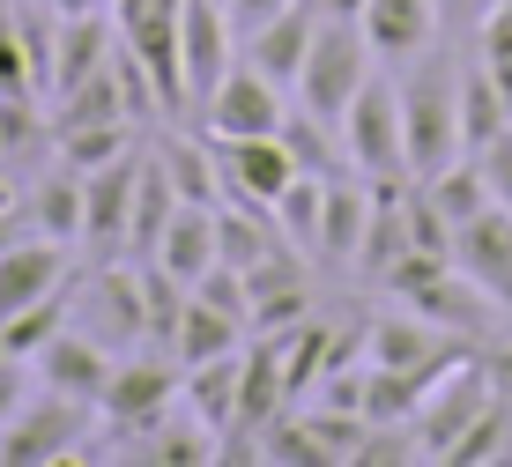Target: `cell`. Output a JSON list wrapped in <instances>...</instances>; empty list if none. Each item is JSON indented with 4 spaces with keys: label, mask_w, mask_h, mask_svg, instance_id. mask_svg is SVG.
Masks as SVG:
<instances>
[{
    "label": "cell",
    "mask_w": 512,
    "mask_h": 467,
    "mask_svg": "<svg viewBox=\"0 0 512 467\" xmlns=\"http://www.w3.org/2000/svg\"><path fill=\"white\" fill-rule=\"evenodd\" d=\"M401 149H409V178H431L461 156V67L431 45L401 75Z\"/></svg>",
    "instance_id": "6da1fadb"
},
{
    "label": "cell",
    "mask_w": 512,
    "mask_h": 467,
    "mask_svg": "<svg viewBox=\"0 0 512 467\" xmlns=\"http://www.w3.org/2000/svg\"><path fill=\"white\" fill-rule=\"evenodd\" d=\"M372 38H364V23H349V15H320V38H312L305 67H297V97H305L312 119H327V127H342L349 97H357L364 82H372Z\"/></svg>",
    "instance_id": "7a4b0ae2"
},
{
    "label": "cell",
    "mask_w": 512,
    "mask_h": 467,
    "mask_svg": "<svg viewBox=\"0 0 512 467\" xmlns=\"http://www.w3.org/2000/svg\"><path fill=\"white\" fill-rule=\"evenodd\" d=\"M342 164L364 171V178H409V149H401V82L372 75L349 97L342 112Z\"/></svg>",
    "instance_id": "3957f363"
},
{
    "label": "cell",
    "mask_w": 512,
    "mask_h": 467,
    "mask_svg": "<svg viewBox=\"0 0 512 467\" xmlns=\"http://www.w3.org/2000/svg\"><path fill=\"white\" fill-rule=\"evenodd\" d=\"M171 401H186V371L171 349L156 356H127V364H112V379L97 393V416L112 430H134V438H149L156 416H171Z\"/></svg>",
    "instance_id": "277c9868"
},
{
    "label": "cell",
    "mask_w": 512,
    "mask_h": 467,
    "mask_svg": "<svg viewBox=\"0 0 512 467\" xmlns=\"http://www.w3.org/2000/svg\"><path fill=\"white\" fill-rule=\"evenodd\" d=\"M90 430V401H67V393H38L23 401L0 430V467H52V460H75V438Z\"/></svg>",
    "instance_id": "5b68a950"
},
{
    "label": "cell",
    "mask_w": 512,
    "mask_h": 467,
    "mask_svg": "<svg viewBox=\"0 0 512 467\" xmlns=\"http://www.w3.org/2000/svg\"><path fill=\"white\" fill-rule=\"evenodd\" d=\"M282 82H268L260 67H231L216 89L201 97V127L208 141H245V134H282Z\"/></svg>",
    "instance_id": "8992f818"
},
{
    "label": "cell",
    "mask_w": 512,
    "mask_h": 467,
    "mask_svg": "<svg viewBox=\"0 0 512 467\" xmlns=\"http://www.w3.org/2000/svg\"><path fill=\"white\" fill-rule=\"evenodd\" d=\"M498 401V386H490V371L475 364V356H461V364L446 371L431 393H423V408H416V438H423V460H438L461 430L483 416V408Z\"/></svg>",
    "instance_id": "52a82bcc"
},
{
    "label": "cell",
    "mask_w": 512,
    "mask_h": 467,
    "mask_svg": "<svg viewBox=\"0 0 512 467\" xmlns=\"http://www.w3.org/2000/svg\"><path fill=\"white\" fill-rule=\"evenodd\" d=\"M141 149H119L112 164L82 171V238L97 253H127V215H134V186H141Z\"/></svg>",
    "instance_id": "ba28073f"
},
{
    "label": "cell",
    "mask_w": 512,
    "mask_h": 467,
    "mask_svg": "<svg viewBox=\"0 0 512 467\" xmlns=\"http://www.w3.org/2000/svg\"><path fill=\"white\" fill-rule=\"evenodd\" d=\"M75 327L104 341V349H134V341H149V312H141V267H112V275H90L82 282V312Z\"/></svg>",
    "instance_id": "9c48e42d"
},
{
    "label": "cell",
    "mask_w": 512,
    "mask_h": 467,
    "mask_svg": "<svg viewBox=\"0 0 512 467\" xmlns=\"http://www.w3.org/2000/svg\"><path fill=\"white\" fill-rule=\"evenodd\" d=\"M453 267H461L498 312H512V208L490 201L483 215H468V223L453 230Z\"/></svg>",
    "instance_id": "30bf717a"
},
{
    "label": "cell",
    "mask_w": 512,
    "mask_h": 467,
    "mask_svg": "<svg viewBox=\"0 0 512 467\" xmlns=\"http://www.w3.org/2000/svg\"><path fill=\"white\" fill-rule=\"evenodd\" d=\"M216 164H223V201H253V208H275V193L290 186L297 156L282 134H245V141H216Z\"/></svg>",
    "instance_id": "8fae6325"
},
{
    "label": "cell",
    "mask_w": 512,
    "mask_h": 467,
    "mask_svg": "<svg viewBox=\"0 0 512 467\" xmlns=\"http://www.w3.org/2000/svg\"><path fill=\"white\" fill-rule=\"evenodd\" d=\"M30 371H38V386H52V393H67V401H90V408H97L104 379H112V349L90 341L82 327H60L38 356H30Z\"/></svg>",
    "instance_id": "7c38bea8"
},
{
    "label": "cell",
    "mask_w": 512,
    "mask_h": 467,
    "mask_svg": "<svg viewBox=\"0 0 512 467\" xmlns=\"http://www.w3.org/2000/svg\"><path fill=\"white\" fill-rule=\"evenodd\" d=\"M312 38H320V0H290V8H275L260 30H245V67H260L268 82H297Z\"/></svg>",
    "instance_id": "4fadbf2b"
},
{
    "label": "cell",
    "mask_w": 512,
    "mask_h": 467,
    "mask_svg": "<svg viewBox=\"0 0 512 467\" xmlns=\"http://www.w3.org/2000/svg\"><path fill=\"white\" fill-rule=\"evenodd\" d=\"M231 8L223 0H186V15H179V52H186V89H193V104L208 97L223 75H231Z\"/></svg>",
    "instance_id": "5bb4252c"
},
{
    "label": "cell",
    "mask_w": 512,
    "mask_h": 467,
    "mask_svg": "<svg viewBox=\"0 0 512 467\" xmlns=\"http://www.w3.org/2000/svg\"><path fill=\"white\" fill-rule=\"evenodd\" d=\"M60 282H67V253H60V238H38V245H0V327H8L15 312H30V304H45V297H60Z\"/></svg>",
    "instance_id": "9a60e30c"
},
{
    "label": "cell",
    "mask_w": 512,
    "mask_h": 467,
    "mask_svg": "<svg viewBox=\"0 0 512 467\" xmlns=\"http://www.w3.org/2000/svg\"><path fill=\"white\" fill-rule=\"evenodd\" d=\"M245 275V297H253V334H282L312 312V290H305V260H290V245L268 253L260 267H238Z\"/></svg>",
    "instance_id": "2e32d148"
},
{
    "label": "cell",
    "mask_w": 512,
    "mask_h": 467,
    "mask_svg": "<svg viewBox=\"0 0 512 467\" xmlns=\"http://www.w3.org/2000/svg\"><path fill=\"white\" fill-rule=\"evenodd\" d=\"M446 356H468V349L446 327H431L423 312H394V319H372V327H364V364L416 371V364H446Z\"/></svg>",
    "instance_id": "e0dca14e"
},
{
    "label": "cell",
    "mask_w": 512,
    "mask_h": 467,
    "mask_svg": "<svg viewBox=\"0 0 512 467\" xmlns=\"http://www.w3.org/2000/svg\"><path fill=\"white\" fill-rule=\"evenodd\" d=\"M282 408H290V386H282V349H275V334H260V341H245V371H238V416L223 438H260Z\"/></svg>",
    "instance_id": "ac0fdd59"
},
{
    "label": "cell",
    "mask_w": 512,
    "mask_h": 467,
    "mask_svg": "<svg viewBox=\"0 0 512 467\" xmlns=\"http://www.w3.org/2000/svg\"><path fill=\"white\" fill-rule=\"evenodd\" d=\"M364 223H372V178H342L334 171L327 178V208H320V267H357L364 253Z\"/></svg>",
    "instance_id": "d6986e66"
},
{
    "label": "cell",
    "mask_w": 512,
    "mask_h": 467,
    "mask_svg": "<svg viewBox=\"0 0 512 467\" xmlns=\"http://www.w3.org/2000/svg\"><path fill=\"white\" fill-rule=\"evenodd\" d=\"M364 38H372V52L379 60H401L409 67L423 45L438 38V23H446V15H438V0H364Z\"/></svg>",
    "instance_id": "ffe728a7"
},
{
    "label": "cell",
    "mask_w": 512,
    "mask_h": 467,
    "mask_svg": "<svg viewBox=\"0 0 512 467\" xmlns=\"http://www.w3.org/2000/svg\"><path fill=\"white\" fill-rule=\"evenodd\" d=\"M156 267H171V275H179L186 282V290H193V282H201L208 275V267H216L223 253H216V208H171V223H164V238H156V253H149Z\"/></svg>",
    "instance_id": "44dd1931"
},
{
    "label": "cell",
    "mask_w": 512,
    "mask_h": 467,
    "mask_svg": "<svg viewBox=\"0 0 512 467\" xmlns=\"http://www.w3.org/2000/svg\"><path fill=\"white\" fill-rule=\"evenodd\" d=\"M238 371H245V341H238V349H223V356H208V364H186V408L216 430V438L238 416Z\"/></svg>",
    "instance_id": "7402d4cb"
},
{
    "label": "cell",
    "mask_w": 512,
    "mask_h": 467,
    "mask_svg": "<svg viewBox=\"0 0 512 467\" xmlns=\"http://www.w3.org/2000/svg\"><path fill=\"white\" fill-rule=\"evenodd\" d=\"M104 119H127V127H134L127 89H119V67H112V60H104L97 75L67 82L60 97H52V127H104Z\"/></svg>",
    "instance_id": "603a6c76"
},
{
    "label": "cell",
    "mask_w": 512,
    "mask_h": 467,
    "mask_svg": "<svg viewBox=\"0 0 512 467\" xmlns=\"http://www.w3.org/2000/svg\"><path fill=\"white\" fill-rule=\"evenodd\" d=\"M104 60H112V23H104V15H60V38H52V97H60L67 82L97 75Z\"/></svg>",
    "instance_id": "cb8c5ba5"
},
{
    "label": "cell",
    "mask_w": 512,
    "mask_h": 467,
    "mask_svg": "<svg viewBox=\"0 0 512 467\" xmlns=\"http://www.w3.org/2000/svg\"><path fill=\"white\" fill-rule=\"evenodd\" d=\"M156 164H164L171 193H179L186 208H223V164L208 156V141L179 134V141H164V149H156Z\"/></svg>",
    "instance_id": "d4e9b609"
},
{
    "label": "cell",
    "mask_w": 512,
    "mask_h": 467,
    "mask_svg": "<svg viewBox=\"0 0 512 467\" xmlns=\"http://www.w3.org/2000/svg\"><path fill=\"white\" fill-rule=\"evenodd\" d=\"M245 334H253V327H245V319L216 312V304H208V297H186V312H179V334H171V356H179V371H186V364H208V356L238 349Z\"/></svg>",
    "instance_id": "484cf974"
},
{
    "label": "cell",
    "mask_w": 512,
    "mask_h": 467,
    "mask_svg": "<svg viewBox=\"0 0 512 467\" xmlns=\"http://www.w3.org/2000/svg\"><path fill=\"white\" fill-rule=\"evenodd\" d=\"M505 127H512V104H505V89L490 82V67L475 60L461 75V156H483Z\"/></svg>",
    "instance_id": "4316f807"
},
{
    "label": "cell",
    "mask_w": 512,
    "mask_h": 467,
    "mask_svg": "<svg viewBox=\"0 0 512 467\" xmlns=\"http://www.w3.org/2000/svg\"><path fill=\"white\" fill-rule=\"evenodd\" d=\"M327 178H334V171H297L290 186L275 193V230H282V238H290L305 260L320 253V208H327Z\"/></svg>",
    "instance_id": "83f0119b"
},
{
    "label": "cell",
    "mask_w": 512,
    "mask_h": 467,
    "mask_svg": "<svg viewBox=\"0 0 512 467\" xmlns=\"http://www.w3.org/2000/svg\"><path fill=\"white\" fill-rule=\"evenodd\" d=\"M171 208H179V193H171L164 164L149 156V164H141V186H134V215H127V253H134V260H149V253H156V238H164Z\"/></svg>",
    "instance_id": "f1b7e54d"
},
{
    "label": "cell",
    "mask_w": 512,
    "mask_h": 467,
    "mask_svg": "<svg viewBox=\"0 0 512 467\" xmlns=\"http://www.w3.org/2000/svg\"><path fill=\"white\" fill-rule=\"evenodd\" d=\"M438 460H446V467H490V460H512V401H505V393H498V401H490L483 416H475Z\"/></svg>",
    "instance_id": "f546056e"
},
{
    "label": "cell",
    "mask_w": 512,
    "mask_h": 467,
    "mask_svg": "<svg viewBox=\"0 0 512 467\" xmlns=\"http://www.w3.org/2000/svg\"><path fill=\"white\" fill-rule=\"evenodd\" d=\"M30 223H38L45 238L75 245V238H82V171H60V178H45V186L30 193Z\"/></svg>",
    "instance_id": "4dcf8cb0"
},
{
    "label": "cell",
    "mask_w": 512,
    "mask_h": 467,
    "mask_svg": "<svg viewBox=\"0 0 512 467\" xmlns=\"http://www.w3.org/2000/svg\"><path fill=\"white\" fill-rule=\"evenodd\" d=\"M253 460H275V467H334V453L305 430V416H275L268 430H260Z\"/></svg>",
    "instance_id": "1f68e13d"
},
{
    "label": "cell",
    "mask_w": 512,
    "mask_h": 467,
    "mask_svg": "<svg viewBox=\"0 0 512 467\" xmlns=\"http://www.w3.org/2000/svg\"><path fill=\"white\" fill-rule=\"evenodd\" d=\"M60 327H67V304H60V297L30 304V312H15L8 327H0V356H23V364H30V356H38Z\"/></svg>",
    "instance_id": "d6a6232c"
},
{
    "label": "cell",
    "mask_w": 512,
    "mask_h": 467,
    "mask_svg": "<svg viewBox=\"0 0 512 467\" xmlns=\"http://www.w3.org/2000/svg\"><path fill=\"white\" fill-rule=\"evenodd\" d=\"M127 149V119H104V127H60V164L67 171H97Z\"/></svg>",
    "instance_id": "836d02e7"
},
{
    "label": "cell",
    "mask_w": 512,
    "mask_h": 467,
    "mask_svg": "<svg viewBox=\"0 0 512 467\" xmlns=\"http://www.w3.org/2000/svg\"><path fill=\"white\" fill-rule=\"evenodd\" d=\"M0 97H45L38 67H30V45H23V23H15L8 0H0Z\"/></svg>",
    "instance_id": "e575fe53"
},
{
    "label": "cell",
    "mask_w": 512,
    "mask_h": 467,
    "mask_svg": "<svg viewBox=\"0 0 512 467\" xmlns=\"http://www.w3.org/2000/svg\"><path fill=\"white\" fill-rule=\"evenodd\" d=\"M475 52H483L490 82H498L505 104H512V0H498V8L483 15V30H475Z\"/></svg>",
    "instance_id": "d590c367"
},
{
    "label": "cell",
    "mask_w": 512,
    "mask_h": 467,
    "mask_svg": "<svg viewBox=\"0 0 512 467\" xmlns=\"http://www.w3.org/2000/svg\"><path fill=\"white\" fill-rule=\"evenodd\" d=\"M475 164H483V178H490V193H498V208H512V127L490 141L483 156H475Z\"/></svg>",
    "instance_id": "8d00e7d4"
},
{
    "label": "cell",
    "mask_w": 512,
    "mask_h": 467,
    "mask_svg": "<svg viewBox=\"0 0 512 467\" xmlns=\"http://www.w3.org/2000/svg\"><path fill=\"white\" fill-rule=\"evenodd\" d=\"M30 401V364L23 356H0V430H8V416Z\"/></svg>",
    "instance_id": "74e56055"
},
{
    "label": "cell",
    "mask_w": 512,
    "mask_h": 467,
    "mask_svg": "<svg viewBox=\"0 0 512 467\" xmlns=\"http://www.w3.org/2000/svg\"><path fill=\"white\" fill-rule=\"evenodd\" d=\"M186 0H112V15H119V30H134V23H156V15H179Z\"/></svg>",
    "instance_id": "f35d334b"
},
{
    "label": "cell",
    "mask_w": 512,
    "mask_h": 467,
    "mask_svg": "<svg viewBox=\"0 0 512 467\" xmlns=\"http://www.w3.org/2000/svg\"><path fill=\"white\" fill-rule=\"evenodd\" d=\"M223 8H231V30L245 38V30H260V23H268L275 8H290V0H223Z\"/></svg>",
    "instance_id": "ab89813d"
},
{
    "label": "cell",
    "mask_w": 512,
    "mask_h": 467,
    "mask_svg": "<svg viewBox=\"0 0 512 467\" xmlns=\"http://www.w3.org/2000/svg\"><path fill=\"white\" fill-rule=\"evenodd\" d=\"M483 371H490V386H498L505 401H512V349H490V356H483Z\"/></svg>",
    "instance_id": "60d3db41"
},
{
    "label": "cell",
    "mask_w": 512,
    "mask_h": 467,
    "mask_svg": "<svg viewBox=\"0 0 512 467\" xmlns=\"http://www.w3.org/2000/svg\"><path fill=\"white\" fill-rule=\"evenodd\" d=\"M45 8H52V15H104L112 0H45Z\"/></svg>",
    "instance_id": "b9f144b4"
},
{
    "label": "cell",
    "mask_w": 512,
    "mask_h": 467,
    "mask_svg": "<svg viewBox=\"0 0 512 467\" xmlns=\"http://www.w3.org/2000/svg\"><path fill=\"white\" fill-rule=\"evenodd\" d=\"M320 15H349V23H357V15H364V0H320Z\"/></svg>",
    "instance_id": "7bdbcfd3"
},
{
    "label": "cell",
    "mask_w": 512,
    "mask_h": 467,
    "mask_svg": "<svg viewBox=\"0 0 512 467\" xmlns=\"http://www.w3.org/2000/svg\"><path fill=\"white\" fill-rule=\"evenodd\" d=\"M475 8V0H438V15H468Z\"/></svg>",
    "instance_id": "ee69618b"
},
{
    "label": "cell",
    "mask_w": 512,
    "mask_h": 467,
    "mask_svg": "<svg viewBox=\"0 0 512 467\" xmlns=\"http://www.w3.org/2000/svg\"><path fill=\"white\" fill-rule=\"evenodd\" d=\"M0 245H8V208H0Z\"/></svg>",
    "instance_id": "f6af8a7d"
}]
</instances>
